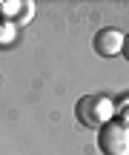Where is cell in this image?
<instances>
[{"mask_svg": "<svg viewBox=\"0 0 129 155\" xmlns=\"http://www.w3.org/2000/svg\"><path fill=\"white\" fill-rule=\"evenodd\" d=\"M112 112H115V104L106 95H83L75 104V118L86 129H101L103 124L112 121Z\"/></svg>", "mask_w": 129, "mask_h": 155, "instance_id": "cell-1", "label": "cell"}, {"mask_svg": "<svg viewBox=\"0 0 129 155\" xmlns=\"http://www.w3.org/2000/svg\"><path fill=\"white\" fill-rule=\"evenodd\" d=\"M98 150L103 155H129V127L109 121L98 129Z\"/></svg>", "mask_w": 129, "mask_h": 155, "instance_id": "cell-2", "label": "cell"}, {"mask_svg": "<svg viewBox=\"0 0 129 155\" xmlns=\"http://www.w3.org/2000/svg\"><path fill=\"white\" fill-rule=\"evenodd\" d=\"M92 49H95L101 58H115V55H121V49H124V32L115 29V26L101 29V32L95 35V40H92Z\"/></svg>", "mask_w": 129, "mask_h": 155, "instance_id": "cell-3", "label": "cell"}, {"mask_svg": "<svg viewBox=\"0 0 129 155\" xmlns=\"http://www.w3.org/2000/svg\"><path fill=\"white\" fill-rule=\"evenodd\" d=\"M121 124L129 127V101H124V106H121Z\"/></svg>", "mask_w": 129, "mask_h": 155, "instance_id": "cell-4", "label": "cell"}, {"mask_svg": "<svg viewBox=\"0 0 129 155\" xmlns=\"http://www.w3.org/2000/svg\"><path fill=\"white\" fill-rule=\"evenodd\" d=\"M3 40H11V26H0V43Z\"/></svg>", "mask_w": 129, "mask_h": 155, "instance_id": "cell-5", "label": "cell"}, {"mask_svg": "<svg viewBox=\"0 0 129 155\" xmlns=\"http://www.w3.org/2000/svg\"><path fill=\"white\" fill-rule=\"evenodd\" d=\"M121 52H124V58H126V61H129V32L124 35V49H121Z\"/></svg>", "mask_w": 129, "mask_h": 155, "instance_id": "cell-6", "label": "cell"}]
</instances>
